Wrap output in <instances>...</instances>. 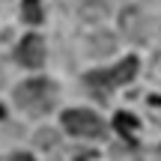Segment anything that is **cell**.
<instances>
[{
	"instance_id": "cell-4",
	"label": "cell",
	"mask_w": 161,
	"mask_h": 161,
	"mask_svg": "<svg viewBox=\"0 0 161 161\" xmlns=\"http://www.w3.org/2000/svg\"><path fill=\"white\" fill-rule=\"evenodd\" d=\"M15 60L24 66V69H39V66L45 63V39L36 36V33H27L21 42H18Z\"/></svg>"
},
{
	"instance_id": "cell-3",
	"label": "cell",
	"mask_w": 161,
	"mask_h": 161,
	"mask_svg": "<svg viewBox=\"0 0 161 161\" xmlns=\"http://www.w3.org/2000/svg\"><path fill=\"white\" fill-rule=\"evenodd\" d=\"M63 128L75 137H102L104 134V122L96 110L90 108H72L63 114Z\"/></svg>"
},
{
	"instance_id": "cell-6",
	"label": "cell",
	"mask_w": 161,
	"mask_h": 161,
	"mask_svg": "<svg viewBox=\"0 0 161 161\" xmlns=\"http://www.w3.org/2000/svg\"><path fill=\"white\" fill-rule=\"evenodd\" d=\"M21 15L27 24H42L45 12H42V0H21Z\"/></svg>"
},
{
	"instance_id": "cell-5",
	"label": "cell",
	"mask_w": 161,
	"mask_h": 161,
	"mask_svg": "<svg viewBox=\"0 0 161 161\" xmlns=\"http://www.w3.org/2000/svg\"><path fill=\"white\" fill-rule=\"evenodd\" d=\"M114 125H116V131H119V134H122L125 140H131V146H137V140H134V131H137V125H140V122L134 119L131 114L119 110V114L114 116Z\"/></svg>"
},
{
	"instance_id": "cell-7",
	"label": "cell",
	"mask_w": 161,
	"mask_h": 161,
	"mask_svg": "<svg viewBox=\"0 0 161 161\" xmlns=\"http://www.w3.org/2000/svg\"><path fill=\"white\" fill-rule=\"evenodd\" d=\"M12 161H33V155H27V152H18V155H12Z\"/></svg>"
},
{
	"instance_id": "cell-1",
	"label": "cell",
	"mask_w": 161,
	"mask_h": 161,
	"mask_svg": "<svg viewBox=\"0 0 161 161\" xmlns=\"http://www.w3.org/2000/svg\"><path fill=\"white\" fill-rule=\"evenodd\" d=\"M57 84L48 78H30L15 86V104L30 116H45L57 104Z\"/></svg>"
},
{
	"instance_id": "cell-2",
	"label": "cell",
	"mask_w": 161,
	"mask_h": 161,
	"mask_svg": "<svg viewBox=\"0 0 161 161\" xmlns=\"http://www.w3.org/2000/svg\"><path fill=\"white\" fill-rule=\"evenodd\" d=\"M134 75H137V57H125V60H119L114 69H96V72H90L84 80H86L90 90L98 92V96H108L114 86L128 84Z\"/></svg>"
}]
</instances>
